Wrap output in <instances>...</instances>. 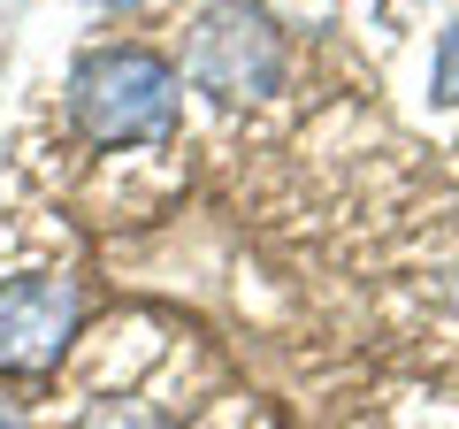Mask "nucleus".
<instances>
[{
    "label": "nucleus",
    "mask_w": 459,
    "mask_h": 429,
    "mask_svg": "<svg viewBox=\"0 0 459 429\" xmlns=\"http://www.w3.org/2000/svg\"><path fill=\"white\" fill-rule=\"evenodd\" d=\"M69 123L92 146H146L177 131V69L146 47H92L69 69Z\"/></svg>",
    "instance_id": "nucleus-1"
},
{
    "label": "nucleus",
    "mask_w": 459,
    "mask_h": 429,
    "mask_svg": "<svg viewBox=\"0 0 459 429\" xmlns=\"http://www.w3.org/2000/svg\"><path fill=\"white\" fill-rule=\"evenodd\" d=\"M283 69H291V54H283V31L261 16V8H246V0H214L207 16L192 23V39H184V77L199 84V92L214 100H268L283 84Z\"/></svg>",
    "instance_id": "nucleus-2"
},
{
    "label": "nucleus",
    "mask_w": 459,
    "mask_h": 429,
    "mask_svg": "<svg viewBox=\"0 0 459 429\" xmlns=\"http://www.w3.org/2000/svg\"><path fill=\"white\" fill-rule=\"evenodd\" d=\"M77 337V284L69 276H8L0 284V368L39 376Z\"/></svg>",
    "instance_id": "nucleus-3"
},
{
    "label": "nucleus",
    "mask_w": 459,
    "mask_h": 429,
    "mask_svg": "<svg viewBox=\"0 0 459 429\" xmlns=\"http://www.w3.org/2000/svg\"><path fill=\"white\" fill-rule=\"evenodd\" d=\"M429 92H437L444 108H459V23H444V31H437V62H429Z\"/></svg>",
    "instance_id": "nucleus-4"
},
{
    "label": "nucleus",
    "mask_w": 459,
    "mask_h": 429,
    "mask_svg": "<svg viewBox=\"0 0 459 429\" xmlns=\"http://www.w3.org/2000/svg\"><path fill=\"white\" fill-rule=\"evenodd\" d=\"M84 429H169V422H153V414H138L131 398H123V407H100V414H92Z\"/></svg>",
    "instance_id": "nucleus-5"
},
{
    "label": "nucleus",
    "mask_w": 459,
    "mask_h": 429,
    "mask_svg": "<svg viewBox=\"0 0 459 429\" xmlns=\"http://www.w3.org/2000/svg\"><path fill=\"white\" fill-rule=\"evenodd\" d=\"M108 8H138V0H108Z\"/></svg>",
    "instance_id": "nucleus-6"
},
{
    "label": "nucleus",
    "mask_w": 459,
    "mask_h": 429,
    "mask_svg": "<svg viewBox=\"0 0 459 429\" xmlns=\"http://www.w3.org/2000/svg\"><path fill=\"white\" fill-rule=\"evenodd\" d=\"M0 429H8V422H0Z\"/></svg>",
    "instance_id": "nucleus-7"
}]
</instances>
